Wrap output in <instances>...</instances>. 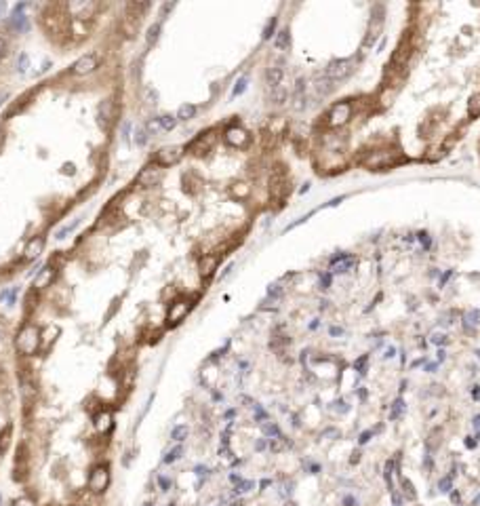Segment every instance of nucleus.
<instances>
[{
    "instance_id": "f257e3e1",
    "label": "nucleus",
    "mask_w": 480,
    "mask_h": 506,
    "mask_svg": "<svg viewBox=\"0 0 480 506\" xmlns=\"http://www.w3.org/2000/svg\"><path fill=\"white\" fill-rule=\"evenodd\" d=\"M15 344H17V350L21 354H34L38 350V344H40V329H38L36 325H32V323L23 325L21 331L17 334Z\"/></svg>"
},
{
    "instance_id": "f03ea898",
    "label": "nucleus",
    "mask_w": 480,
    "mask_h": 506,
    "mask_svg": "<svg viewBox=\"0 0 480 506\" xmlns=\"http://www.w3.org/2000/svg\"><path fill=\"white\" fill-rule=\"evenodd\" d=\"M354 72V61L352 59H335L327 66L325 70V76L329 78L331 83H341L345 81L350 74Z\"/></svg>"
},
{
    "instance_id": "7ed1b4c3",
    "label": "nucleus",
    "mask_w": 480,
    "mask_h": 506,
    "mask_svg": "<svg viewBox=\"0 0 480 506\" xmlns=\"http://www.w3.org/2000/svg\"><path fill=\"white\" fill-rule=\"evenodd\" d=\"M184 154L185 152H184L182 146H164L156 152L154 165H158V167H173V165H177L179 161H182Z\"/></svg>"
},
{
    "instance_id": "20e7f679",
    "label": "nucleus",
    "mask_w": 480,
    "mask_h": 506,
    "mask_svg": "<svg viewBox=\"0 0 480 506\" xmlns=\"http://www.w3.org/2000/svg\"><path fill=\"white\" fill-rule=\"evenodd\" d=\"M108 483H110L108 466H104V464L95 466V468L91 470V477H89V489H91V492H95V494H101V492H106Z\"/></svg>"
},
{
    "instance_id": "39448f33",
    "label": "nucleus",
    "mask_w": 480,
    "mask_h": 506,
    "mask_svg": "<svg viewBox=\"0 0 480 506\" xmlns=\"http://www.w3.org/2000/svg\"><path fill=\"white\" fill-rule=\"evenodd\" d=\"M352 116V104L350 101H337L329 112V125L331 126H343Z\"/></svg>"
},
{
    "instance_id": "423d86ee",
    "label": "nucleus",
    "mask_w": 480,
    "mask_h": 506,
    "mask_svg": "<svg viewBox=\"0 0 480 506\" xmlns=\"http://www.w3.org/2000/svg\"><path fill=\"white\" fill-rule=\"evenodd\" d=\"M97 66H99L97 55H95V53H89V55H82L80 59H76V61L72 63V68H70V72H72L74 76H86V74L95 72Z\"/></svg>"
},
{
    "instance_id": "0eeeda50",
    "label": "nucleus",
    "mask_w": 480,
    "mask_h": 506,
    "mask_svg": "<svg viewBox=\"0 0 480 506\" xmlns=\"http://www.w3.org/2000/svg\"><path fill=\"white\" fill-rule=\"evenodd\" d=\"M356 264H358V259L354 257V255H337V257H333L331 259V264H329V270H331L333 274H348L350 270H354L356 268Z\"/></svg>"
},
{
    "instance_id": "6e6552de",
    "label": "nucleus",
    "mask_w": 480,
    "mask_h": 506,
    "mask_svg": "<svg viewBox=\"0 0 480 506\" xmlns=\"http://www.w3.org/2000/svg\"><path fill=\"white\" fill-rule=\"evenodd\" d=\"M381 26H383V17L379 15V6H377L375 13H373L371 26H369V32H367V38L363 41V49H371V46L375 44V41L381 34Z\"/></svg>"
},
{
    "instance_id": "1a4fd4ad",
    "label": "nucleus",
    "mask_w": 480,
    "mask_h": 506,
    "mask_svg": "<svg viewBox=\"0 0 480 506\" xmlns=\"http://www.w3.org/2000/svg\"><path fill=\"white\" fill-rule=\"evenodd\" d=\"M223 137H225V144L234 148H245L249 144V133L245 129H240V126H230Z\"/></svg>"
},
{
    "instance_id": "9d476101",
    "label": "nucleus",
    "mask_w": 480,
    "mask_h": 506,
    "mask_svg": "<svg viewBox=\"0 0 480 506\" xmlns=\"http://www.w3.org/2000/svg\"><path fill=\"white\" fill-rule=\"evenodd\" d=\"M394 165V158L390 156V152H375V154H371L365 161V167H369V169H388V167H392Z\"/></svg>"
},
{
    "instance_id": "9b49d317",
    "label": "nucleus",
    "mask_w": 480,
    "mask_h": 506,
    "mask_svg": "<svg viewBox=\"0 0 480 506\" xmlns=\"http://www.w3.org/2000/svg\"><path fill=\"white\" fill-rule=\"evenodd\" d=\"M68 11L74 13V19L84 21L86 17H91V15L95 13V4H93V2H70Z\"/></svg>"
},
{
    "instance_id": "f8f14e48",
    "label": "nucleus",
    "mask_w": 480,
    "mask_h": 506,
    "mask_svg": "<svg viewBox=\"0 0 480 506\" xmlns=\"http://www.w3.org/2000/svg\"><path fill=\"white\" fill-rule=\"evenodd\" d=\"M97 118H99V125L108 129L110 123L114 121V101L112 99H104L97 108Z\"/></svg>"
},
{
    "instance_id": "ddd939ff",
    "label": "nucleus",
    "mask_w": 480,
    "mask_h": 506,
    "mask_svg": "<svg viewBox=\"0 0 480 506\" xmlns=\"http://www.w3.org/2000/svg\"><path fill=\"white\" fill-rule=\"evenodd\" d=\"M158 179H160V169H158V165H154V167H146L144 171L139 173V175H137V184L144 186V188H149V186H154Z\"/></svg>"
},
{
    "instance_id": "4468645a",
    "label": "nucleus",
    "mask_w": 480,
    "mask_h": 506,
    "mask_svg": "<svg viewBox=\"0 0 480 506\" xmlns=\"http://www.w3.org/2000/svg\"><path fill=\"white\" fill-rule=\"evenodd\" d=\"M282 81H285V70L280 66H270L265 72V83L270 84V89H278L282 86Z\"/></svg>"
},
{
    "instance_id": "2eb2a0df",
    "label": "nucleus",
    "mask_w": 480,
    "mask_h": 506,
    "mask_svg": "<svg viewBox=\"0 0 480 506\" xmlns=\"http://www.w3.org/2000/svg\"><path fill=\"white\" fill-rule=\"evenodd\" d=\"M213 141H215V133H213V131L202 133L200 137H196L192 144H190V150H194L196 154H200V152H204V150H209L211 146H213Z\"/></svg>"
},
{
    "instance_id": "dca6fc26",
    "label": "nucleus",
    "mask_w": 480,
    "mask_h": 506,
    "mask_svg": "<svg viewBox=\"0 0 480 506\" xmlns=\"http://www.w3.org/2000/svg\"><path fill=\"white\" fill-rule=\"evenodd\" d=\"M53 279H55V268L44 266L42 270L36 274V279H34V287H36V289H44V287H49V285L53 283Z\"/></svg>"
},
{
    "instance_id": "f3484780",
    "label": "nucleus",
    "mask_w": 480,
    "mask_h": 506,
    "mask_svg": "<svg viewBox=\"0 0 480 506\" xmlns=\"http://www.w3.org/2000/svg\"><path fill=\"white\" fill-rule=\"evenodd\" d=\"M305 99H308V97H305V81H303V78H299V81L295 83V91H293V108L295 110H303L305 106H308V104H305Z\"/></svg>"
},
{
    "instance_id": "a211bd4d",
    "label": "nucleus",
    "mask_w": 480,
    "mask_h": 506,
    "mask_svg": "<svg viewBox=\"0 0 480 506\" xmlns=\"http://www.w3.org/2000/svg\"><path fill=\"white\" fill-rule=\"evenodd\" d=\"M187 310H190V304H187V302H175L171 306V310H169V323H173V325L179 323L187 314Z\"/></svg>"
},
{
    "instance_id": "6ab92c4d",
    "label": "nucleus",
    "mask_w": 480,
    "mask_h": 506,
    "mask_svg": "<svg viewBox=\"0 0 480 506\" xmlns=\"http://www.w3.org/2000/svg\"><path fill=\"white\" fill-rule=\"evenodd\" d=\"M42 247H44V239H42V236H38V239H32V241L28 243V247H26V251H23V255H26L28 259H34V257L40 255Z\"/></svg>"
},
{
    "instance_id": "aec40b11",
    "label": "nucleus",
    "mask_w": 480,
    "mask_h": 506,
    "mask_svg": "<svg viewBox=\"0 0 480 506\" xmlns=\"http://www.w3.org/2000/svg\"><path fill=\"white\" fill-rule=\"evenodd\" d=\"M274 46H276L278 51H289L291 49V32L289 28L280 30L276 36H274Z\"/></svg>"
},
{
    "instance_id": "412c9836",
    "label": "nucleus",
    "mask_w": 480,
    "mask_h": 506,
    "mask_svg": "<svg viewBox=\"0 0 480 506\" xmlns=\"http://www.w3.org/2000/svg\"><path fill=\"white\" fill-rule=\"evenodd\" d=\"M200 274L202 276H211L215 272V268H217V257L215 255H204L202 259H200Z\"/></svg>"
},
{
    "instance_id": "4be33fe9",
    "label": "nucleus",
    "mask_w": 480,
    "mask_h": 506,
    "mask_svg": "<svg viewBox=\"0 0 480 506\" xmlns=\"http://www.w3.org/2000/svg\"><path fill=\"white\" fill-rule=\"evenodd\" d=\"M160 32H162V23H160V21H156V23H152V26L148 28V34H146V42H148V46H152V44L158 42Z\"/></svg>"
},
{
    "instance_id": "5701e85b",
    "label": "nucleus",
    "mask_w": 480,
    "mask_h": 506,
    "mask_svg": "<svg viewBox=\"0 0 480 506\" xmlns=\"http://www.w3.org/2000/svg\"><path fill=\"white\" fill-rule=\"evenodd\" d=\"M196 112H198V108H196L194 104H184V106H179V110H177V121H192V118L196 116Z\"/></svg>"
},
{
    "instance_id": "b1692460",
    "label": "nucleus",
    "mask_w": 480,
    "mask_h": 506,
    "mask_svg": "<svg viewBox=\"0 0 480 506\" xmlns=\"http://www.w3.org/2000/svg\"><path fill=\"white\" fill-rule=\"evenodd\" d=\"M182 456H184V447H182V445H179V443H177L175 447H173V449H169V452L164 454L162 462H164V464H175L177 460H182Z\"/></svg>"
},
{
    "instance_id": "393cba45",
    "label": "nucleus",
    "mask_w": 480,
    "mask_h": 506,
    "mask_svg": "<svg viewBox=\"0 0 480 506\" xmlns=\"http://www.w3.org/2000/svg\"><path fill=\"white\" fill-rule=\"evenodd\" d=\"M156 123H158L160 129H164V131H173V129L177 126V116H173V114H162V116L156 118Z\"/></svg>"
},
{
    "instance_id": "a878e982",
    "label": "nucleus",
    "mask_w": 480,
    "mask_h": 506,
    "mask_svg": "<svg viewBox=\"0 0 480 506\" xmlns=\"http://www.w3.org/2000/svg\"><path fill=\"white\" fill-rule=\"evenodd\" d=\"M230 194H232V199L242 201V199H247V196L251 194V188H249L247 184H234V186L230 188Z\"/></svg>"
},
{
    "instance_id": "bb28decb",
    "label": "nucleus",
    "mask_w": 480,
    "mask_h": 506,
    "mask_svg": "<svg viewBox=\"0 0 480 506\" xmlns=\"http://www.w3.org/2000/svg\"><path fill=\"white\" fill-rule=\"evenodd\" d=\"M95 426H97V430H101V432L110 430V426H112V414H110V411H104V414H99L97 420H95Z\"/></svg>"
},
{
    "instance_id": "cd10ccee",
    "label": "nucleus",
    "mask_w": 480,
    "mask_h": 506,
    "mask_svg": "<svg viewBox=\"0 0 480 506\" xmlns=\"http://www.w3.org/2000/svg\"><path fill=\"white\" fill-rule=\"evenodd\" d=\"M468 116L470 118H478L480 116V93L472 95L468 101Z\"/></svg>"
},
{
    "instance_id": "c85d7f7f",
    "label": "nucleus",
    "mask_w": 480,
    "mask_h": 506,
    "mask_svg": "<svg viewBox=\"0 0 480 506\" xmlns=\"http://www.w3.org/2000/svg\"><path fill=\"white\" fill-rule=\"evenodd\" d=\"M333 287V272L327 270V272H320L318 276V289L320 291H329Z\"/></svg>"
},
{
    "instance_id": "c756f323",
    "label": "nucleus",
    "mask_w": 480,
    "mask_h": 506,
    "mask_svg": "<svg viewBox=\"0 0 480 506\" xmlns=\"http://www.w3.org/2000/svg\"><path fill=\"white\" fill-rule=\"evenodd\" d=\"M187 434H190V428H187V426H184V424H179V426H175V428L171 430V439L175 441V443H182V441L187 439Z\"/></svg>"
},
{
    "instance_id": "7c9ffc66",
    "label": "nucleus",
    "mask_w": 480,
    "mask_h": 506,
    "mask_svg": "<svg viewBox=\"0 0 480 506\" xmlns=\"http://www.w3.org/2000/svg\"><path fill=\"white\" fill-rule=\"evenodd\" d=\"M289 99V93H287V89L285 86H278V89H272V101L276 106H282L285 101Z\"/></svg>"
},
{
    "instance_id": "2f4dec72",
    "label": "nucleus",
    "mask_w": 480,
    "mask_h": 506,
    "mask_svg": "<svg viewBox=\"0 0 480 506\" xmlns=\"http://www.w3.org/2000/svg\"><path fill=\"white\" fill-rule=\"evenodd\" d=\"M30 68V55L28 53H21L17 57V63H15V70H17V74H26Z\"/></svg>"
},
{
    "instance_id": "473e14b6",
    "label": "nucleus",
    "mask_w": 480,
    "mask_h": 506,
    "mask_svg": "<svg viewBox=\"0 0 480 506\" xmlns=\"http://www.w3.org/2000/svg\"><path fill=\"white\" fill-rule=\"evenodd\" d=\"M247 84H249V78L247 76H240L238 81H236V84H234V89H232V99L234 97H238V95H242L247 91Z\"/></svg>"
},
{
    "instance_id": "72a5a7b5",
    "label": "nucleus",
    "mask_w": 480,
    "mask_h": 506,
    "mask_svg": "<svg viewBox=\"0 0 480 506\" xmlns=\"http://www.w3.org/2000/svg\"><path fill=\"white\" fill-rule=\"evenodd\" d=\"M333 86H335V84H333V83H331V81H329V78L325 76V78H322V81H318L316 89H318V93H320V95H327V93H331V91H333Z\"/></svg>"
},
{
    "instance_id": "f704fd0d",
    "label": "nucleus",
    "mask_w": 480,
    "mask_h": 506,
    "mask_svg": "<svg viewBox=\"0 0 480 506\" xmlns=\"http://www.w3.org/2000/svg\"><path fill=\"white\" fill-rule=\"evenodd\" d=\"M133 135H135V144L137 146H146L148 144V131L144 129V126H137Z\"/></svg>"
},
{
    "instance_id": "c9c22d12",
    "label": "nucleus",
    "mask_w": 480,
    "mask_h": 506,
    "mask_svg": "<svg viewBox=\"0 0 480 506\" xmlns=\"http://www.w3.org/2000/svg\"><path fill=\"white\" fill-rule=\"evenodd\" d=\"M274 28H276V17H272L270 21H267V26L263 28V41H270L272 38V34H274Z\"/></svg>"
},
{
    "instance_id": "e433bc0d",
    "label": "nucleus",
    "mask_w": 480,
    "mask_h": 506,
    "mask_svg": "<svg viewBox=\"0 0 480 506\" xmlns=\"http://www.w3.org/2000/svg\"><path fill=\"white\" fill-rule=\"evenodd\" d=\"M76 226H78V221H74L72 226H64V228H61V230H59L57 234H55V239H57V241H64V239H66V234H70V232H72Z\"/></svg>"
},
{
    "instance_id": "4c0bfd02",
    "label": "nucleus",
    "mask_w": 480,
    "mask_h": 506,
    "mask_svg": "<svg viewBox=\"0 0 480 506\" xmlns=\"http://www.w3.org/2000/svg\"><path fill=\"white\" fill-rule=\"evenodd\" d=\"M158 483H160V487H162V492H169V489L173 487V481H171L169 477H158Z\"/></svg>"
},
{
    "instance_id": "58836bf2",
    "label": "nucleus",
    "mask_w": 480,
    "mask_h": 506,
    "mask_svg": "<svg viewBox=\"0 0 480 506\" xmlns=\"http://www.w3.org/2000/svg\"><path fill=\"white\" fill-rule=\"evenodd\" d=\"M196 474H198L200 481H202V477L207 479L209 477V468H207V466H196Z\"/></svg>"
},
{
    "instance_id": "ea45409f",
    "label": "nucleus",
    "mask_w": 480,
    "mask_h": 506,
    "mask_svg": "<svg viewBox=\"0 0 480 506\" xmlns=\"http://www.w3.org/2000/svg\"><path fill=\"white\" fill-rule=\"evenodd\" d=\"M6 51H9V42H6V38L0 36V57H4Z\"/></svg>"
},
{
    "instance_id": "a19ab883",
    "label": "nucleus",
    "mask_w": 480,
    "mask_h": 506,
    "mask_svg": "<svg viewBox=\"0 0 480 506\" xmlns=\"http://www.w3.org/2000/svg\"><path fill=\"white\" fill-rule=\"evenodd\" d=\"M15 506H36L30 498H19V500H15Z\"/></svg>"
},
{
    "instance_id": "79ce46f5",
    "label": "nucleus",
    "mask_w": 480,
    "mask_h": 506,
    "mask_svg": "<svg viewBox=\"0 0 480 506\" xmlns=\"http://www.w3.org/2000/svg\"><path fill=\"white\" fill-rule=\"evenodd\" d=\"M173 9H175V2H171V4L167 2V4H164V6H162V13H160V17L164 19V15H167L169 11H173Z\"/></svg>"
},
{
    "instance_id": "37998d69",
    "label": "nucleus",
    "mask_w": 480,
    "mask_h": 506,
    "mask_svg": "<svg viewBox=\"0 0 480 506\" xmlns=\"http://www.w3.org/2000/svg\"><path fill=\"white\" fill-rule=\"evenodd\" d=\"M129 129H131V125L124 123V125H122V139H124V141H129Z\"/></svg>"
},
{
    "instance_id": "c03bdc74",
    "label": "nucleus",
    "mask_w": 480,
    "mask_h": 506,
    "mask_svg": "<svg viewBox=\"0 0 480 506\" xmlns=\"http://www.w3.org/2000/svg\"><path fill=\"white\" fill-rule=\"evenodd\" d=\"M225 506H242V502L240 500H232V502H227Z\"/></svg>"
},
{
    "instance_id": "a18cd8bd",
    "label": "nucleus",
    "mask_w": 480,
    "mask_h": 506,
    "mask_svg": "<svg viewBox=\"0 0 480 506\" xmlns=\"http://www.w3.org/2000/svg\"><path fill=\"white\" fill-rule=\"evenodd\" d=\"M4 9H6V2H4V0H0V15L4 13Z\"/></svg>"
},
{
    "instance_id": "49530a36",
    "label": "nucleus",
    "mask_w": 480,
    "mask_h": 506,
    "mask_svg": "<svg viewBox=\"0 0 480 506\" xmlns=\"http://www.w3.org/2000/svg\"><path fill=\"white\" fill-rule=\"evenodd\" d=\"M2 339H4V329H2V325H0V344H2Z\"/></svg>"
},
{
    "instance_id": "de8ad7c7",
    "label": "nucleus",
    "mask_w": 480,
    "mask_h": 506,
    "mask_svg": "<svg viewBox=\"0 0 480 506\" xmlns=\"http://www.w3.org/2000/svg\"><path fill=\"white\" fill-rule=\"evenodd\" d=\"M0 101H2V99H0Z\"/></svg>"
},
{
    "instance_id": "09e8293b",
    "label": "nucleus",
    "mask_w": 480,
    "mask_h": 506,
    "mask_svg": "<svg viewBox=\"0 0 480 506\" xmlns=\"http://www.w3.org/2000/svg\"><path fill=\"white\" fill-rule=\"evenodd\" d=\"M76 506H78V504H76Z\"/></svg>"
}]
</instances>
